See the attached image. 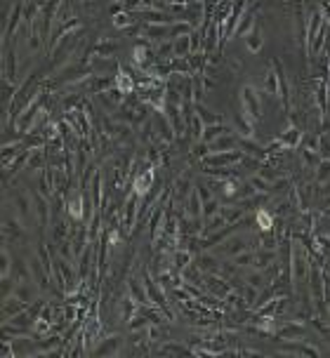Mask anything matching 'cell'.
I'll list each match as a JSON object with an SVG mask.
<instances>
[{"label":"cell","mask_w":330,"mask_h":358,"mask_svg":"<svg viewBox=\"0 0 330 358\" xmlns=\"http://www.w3.org/2000/svg\"><path fill=\"white\" fill-rule=\"evenodd\" d=\"M241 109L250 120H257L262 116V109H260V99H257V92H255L253 85H245L241 89Z\"/></svg>","instance_id":"obj_1"},{"label":"cell","mask_w":330,"mask_h":358,"mask_svg":"<svg viewBox=\"0 0 330 358\" xmlns=\"http://www.w3.org/2000/svg\"><path fill=\"white\" fill-rule=\"evenodd\" d=\"M153 179H156L153 170H144V172L135 179V193H137V196H144V193L153 186Z\"/></svg>","instance_id":"obj_2"},{"label":"cell","mask_w":330,"mask_h":358,"mask_svg":"<svg viewBox=\"0 0 330 358\" xmlns=\"http://www.w3.org/2000/svg\"><path fill=\"white\" fill-rule=\"evenodd\" d=\"M229 127L227 125H222V123H215V125H205V130H203V137H200V142H215L217 137H222V135H229Z\"/></svg>","instance_id":"obj_3"},{"label":"cell","mask_w":330,"mask_h":358,"mask_svg":"<svg viewBox=\"0 0 330 358\" xmlns=\"http://www.w3.org/2000/svg\"><path fill=\"white\" fill-rule=\"evenodd\" d=\"M142 31H144L146 35L156 38V40H168V38H170V26H165V24H146Z\"/></svg>","instance_id":"obj_4"},{"label":"cell","mask_w":330,"mask_h":358,"mask_svg":"<svg viewBox=\"0 0 330 358\" xmlns=\"http://www.w3.org/2000/svg\"><path fill=\"white\" fill-rule=\"evenodd\" d=\"M278 139H281L283 149H290V146H297L302 142V132H300V127H288Z\"/></svg>","instance_id":"obj_5"},{"label":"cell","mask_w":330,"mask_h":358,"mask_svg":"<svg viewBox=\"0 0 330 358\" xmlns=\"http://www.w3.org/2000/svg\"><path fill=\"white\" fill-rule=\"evenodd\" d=\"M260 48H262V26L260 21H255L253 31H247V50L250 52H260Z\"/></svg>","instance_id":"obj_6"},{"label":"cell","mask_w":330,"mask_h":358,"mask_svg":"<svg viewBox=\"0 0 330 358\" xmlns=\"http://www.w3.org/2000/svg\"><path fill=\"white\" fill-rule=\"evenodd\" d=\"M116 87L123 92V95H132V89H135V78L128 73V71H120L116 76Z\"/></svg>","instance_id":"obj_7"},{"label":"cell","mask_w":330,"mask_h":358,"mask_svg":"<svg viewBox=\"0 0 330 358\" xmlns=\"http://www.w3.org/2000/svg\"><path fill=\"white\" fill-rule=\"evenodd\" d=\"M196 113H198V116H200V120H203V123H205V125L222 123V116H220V113L215 116L213 111H208V109H205V106H203V104H200V102H196Z\"/></svg>","instance_id":"obj_8"},{"label":"cell","mask_w":330,"mask_h":358,"mask_svg":"<svg viewBox=\"0 0 330 358\" xmlns=\"http://www.w3.org/2000/svg\"><path fill=\"white\" fill-rule=\"evenodd\" d=\"M189 55H191V35H179V40H175V57Z\"/></svg>","instance_id":"obj_9"},{"label":"cell","mask_w":330,"mask_h":358,"mask_svg":"<svg viewBox=\"0 0 330 358\" xmlns=\"http://www.w3.org/2000/svg\"><path fill=\"white\" fill-rule=\"evenodd\" d=\"M255 19H257V17H255V10L250 7V10H247V12L241 17V21H238V26H236V35L247 33V28L255 26Z\"/></svg>","instance_id":"obj_10"},{"label":"cell","mask_w":330,"mask_h":358,"mask_svg":"<svg viewBox=\"0 0 330 358\" xmlns=\"http://www.w3.org/2000/svg\"><path fill=\"white\" fill-rule=\"evenodd\" d=\"M255 224H257L262 231H271V227H274V217H271L267 210H260V212L255 214Z\"/></svg>","instance_id":"obj_11"},{"label":"cell","mask_w":330,"mask_h":358,"mask_svg":"<svg viewBox=\"0 0 330 358\" xmlns=\"http://www.w3.org/2000/svg\"><path fill=\"white\" fill-rule=\"evenodd\" d=\"M193 33V24H184V21H175L170 26V38H177V35H191Z\"/></svg>","instance_id":"obj_12"},{"label":"cell","mask_w":330,"mask_h":358,"mask_svg":"<svg viewBox=\"0 0 330 358\" xmlns=\"http://www.w3.org/2000/svg\"><path fill=\"white\" fill-rule=\"evenodd\" d=\"M264 89H267V95H271V97L278 95V76H276L274 69L269 71L267 78H264Z\"/></svg>","instance_id":"obj_13"},{"label":"cell","mask_w":330,"mask_h":358,"mask_svg":"<svg viewBox=\"0 0 330 358\" xmlns=\"http://www.w3.org/2000/svg\"><path fill=\"white\" fill-rule=\"evenodd\" d=\"M236 125H238V130H241L243 137H253V125H250V120L245 118L243 109H241V113H236Z\"/></svg>","instance_id":"obj_14"},{"label":"cell","mask_w":330,"mask_h":358,"mask_svg":"<svg viewBox=\"0 0 330 358\" xmlns=\"http://www.w3.org/2000/svg\"><path fill=\"white\" fill-rule=\"evenodd\" d=\"M208 283H210L208 288H210L213 295H217V297H227L229 295V285H224V281H220V278H217V281H215V278H208Z\"/></svg>","instance_id":"obj_15"},{"label":"cell","mask_w":330,"mask_h":358,"mask_svg":"<svg viewBox=\"0 0 330 358\" xmlns=\"http://www.w3.org/2000/svg\"><path fill=\"white\" fill-rule=\"evenodd\" d=\"M132 24H135V19H132V14L125 12V10L113 17V26L116 28H128V26H132Z\"/></svg>","instance_id":"obj_16"},{"label":"cell","mask_w":330,"mask_h":358,"mask_svg":"<svg viewBox=\"0 0 330 358\" xmlns=\"http://www.w3.org/2000/svg\"><path fill=\"white\" fill-rule=\"evenodd\" d=\"M132 55H135V59H132V62L137 64V66H144V64L149 62V48H146V45H137Z\"/></svg>","instance_id":"obj_17"},{"label":"cell","mask_w":330,"mask_h":358,"mask_svg":"<svg viewBox=\"0 0 330 358\" xmlns=\"http://www.w3.org/2000/svg\"><path fill=\"white\" fill-rule=\"evenodd\" d=\"M189 262H191V252H189V250H179L177 255H175V266H177L179 271H184V268L189 266Z\"/></svg>","instance_id":"obj_18"},{"label":"cell","mask_w":330,"mask_h":358,"mask_svg":"<svg viewBox=\"0 0 330 358\" xmlns=\"http://www.w3.org/2000/svg\"><path fill=\"white\" fill-rule=\"evenodd\" d=\"M300 335H304V328L302 325H285L281 332H278V337L288 339V337H300Z\"/></svg>","instance_id":"obj_19"},{"label":"cell","mask_w":330,"mask_h":358,"mask_svg":"<svg viewBox=\"0 0 330 358\" xmlns=\"http://www.w3.org/2000/svg\"><path fill=\"white\" fill-rule=\"evenodd\" d=\"M250 184H253L255 191H260V193H271V184H269L264 177H260V174L250 179Z\"/></svg>","instance_id":"obj_20"},{"label":"cell","mask_w":330,"mask_h":358,"mask_svg":"<svg viewBox=\"0 0 330 358\" xmlns=\"http://www.w3.org/2000/svg\"><path fill=\"white\" fill-rule=\"evenodd\" d=\"M245 250V241L243 238H231V241L224 245V252H229V255H234V252H243Z\"/></svg>","instance_id":"obj_21"},{"label":"cell","mask_w":330,"mask_h":358,"mask_svg":"<svg viewBox=\"0 0 330 358\" xmlns=\"http://www.w3.org/2000/svg\"><path fill=\"white\" fill-rule=\"evenodd\" d=\"M271 259H274V255H271V250H267V252H257V255H255V262H253V264H255L257 268H267Z\"/></svg>","instance_id":"obj_22"},{"label":"cell","mask_w":330,"mask_h":358,"mask_svg":"<svg viewBox=\"0 0 330 358\" xmlns=\"http://www.w3.org/2000/svg\"><path fill=\"white\" fill-rule=\"evenodd\" d=\"M215 212H220V203H217L215 198L205 200V203H203V217H205V219H210Z\"/></svg>","instance_id":"obj_23"},{"label":"cell","mask_w":330,"mask_h":358,"mask_svg":"<svg viewBox=\"0 0 330 358\" xmlns=\"http://www.w3.org/2000/svg\"><path fill=\"white\" fill-rule=\"evenodd\" d=\"M316 170H318L316 179H318V182H323V179L330 174V158H323V160H321V163L316 165Z\"/></svg>","instance_id":"obj_24"},{"label":"cell","mask_w":330,"mask_h":358,"mask_svg":"<svg viewBox=\"0 0 330 358\" xmlns=\"http://www.w3.org/2000/svg\"><path fill=\"white\" fill-rule=\"evenodd\" d=\"M189 186H191V179H189V174H184V177L177 179V193H179V198H184V196H186Z\"/></svg>","instance_id":"obj_25"},{"label":"cell","mask_w":330,"mask_h":358,"mask_svg":"<svg viewBox=\"0 0 330 358\" xmlns=\"http://www.w3.org/2000/svg\"><path fill=\"white\" fill-rule=\"evenodd\" d=\"M217 266H220V264H217L215 257H200L198 262H196V268H203V271H205V268H217Z\"/></svg>","instance_id":"obj_26"},{"label":"cell","mask_w":330,"mask_h":358,"mask_svg":"<svg viewBox=\"0 0 330 358\" xmlns=\"http://www.w3.org/2000/svg\"><path fill=\"white\" fill-rule=\"evenodd\" d=\"M234 262L238 264V266H247V264L255 262V255H253V252H243V255H236Z\"/></svg>","instance_id":"obj_27"}]
</instances>
